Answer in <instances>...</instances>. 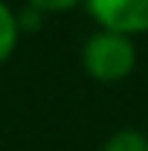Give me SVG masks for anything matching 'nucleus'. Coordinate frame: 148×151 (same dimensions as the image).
<instances>
[{
    "mask_svg": "<svg viewBox=\"0 0 148 151\" xmlns=\"http://www.w3.org/2000/svg\"><path fill=\"white\" fill-rule=\"evenodd\" d=\"M20 32H23V29H20L18 12H15L6 0H0V64H6L9 58L15 55Z\"/></svg>",
    "mask_w": 148,
    "mask_h": 151,
    "instance_id": "nucleus-3",
    "label": "nucleus"
},
{
    "mask_svg": "<svg viewBox=\"0 0 148 151\" xmlns=\"http://www.w3.org/2000/svg\"><path fill=\"white\" fill-rule=\"evenodd\" d=\"M26 3H29V9H35L41 15H61V12H73L84 0H26Z\"/></svg>",
    "mask_w": 148,
    "mask_h": 151,
    "instance_id": "nucleus-5",
    "label": "nucleus"
},
{
    "mask_svg": "<svg viewBox=\"0 0 148 151\" xmlns=\"http://www.w3.org/2000/svg\"><path fill=\"white\" fill-rule=\"evenodd\" d=\"M84 6L99 29L128 38L148 32V0H84Z\"/></svg>",
    "mask_w": 148,
    "mask_h": 151,
    "instance_id": "nucleus-2",
    "label": "nucleus"
},
{
    "mask_svg": "<svg viewBox=\"0 0 148 151\" xmlns=\"http://www.w3.org/2000/svg\"><path fill=\"white\" fill-rule=\"evenodd\" d=\"M102 151H148V137L137 128H119L105 139Z\"/></svg>",
    "mask_w": 148,
    "mask_h": 151,
    "instance_id": "nucleus-4",
    "label": "nucleus"
},
{
    "mask_svg": "<svg viewBox=\"0 0 148 151\" xmlns=\"http://www.w3.org/2000/svg\"><path fill=\"white\" fill-rule=\"evenodd\" d=\"M81 67L87 70V76L93 81H102V84L125 81L137 67L134 38L108 32V29L93 32L81 47Z\"/></svg>",
    "mask_w": 148,
    "mask_h": 151,
    "instance_id": "nucleus-1",
    "label": "nucleus"
}]
</instances>
